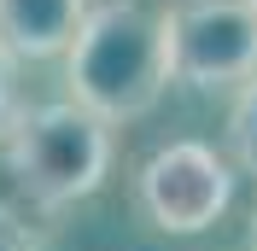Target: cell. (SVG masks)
<instances>
[{
  "instance_id": "6da1fadb",
  "label": "cell",
  "mask_w": 257,
  "mask_h": 251,
  "mask_svg": "<svg viewBox=\"0 0 257 251\" xmlns=\"http://www.w3.org/2000/svg\"><path fill=\"white\" fill-rule=\"evenodd\" d=\"M64 82L99 123H141L170 88L164 0H94L76 41L64 47Z\"/></svg>"
},
{
  "instance_id": "9c48e42d",
  "label": "cell",
  "mask_w": 257,
  "mask_h": 251,
  "mask_svg": "<svg viewBox=\"0 0 257 251\" xmlns=\"http://www.w3.org/2000/svg\"><path fill=\"white\" fill-rule=\"evenodd\" d=\"M245 245H251V251H257V210H251V234H245Z\"/></svg>"
},
{
  "instance_id": "52a82bcc",
  "label": "cell",
  "mask_w": 257,
  "mask_h": 251,
  "mask_svg": "<svg viewBox=\"0 0 257 251\" xmlns=\"http://www.w3.org/2000/svg\"><path fill=\"white\" fill-rule=\"evenodd\" d=\"M0 251H47V245H41V234L18 216L12 204H0Z\"/></svg>"
},
{
  "instance_id": "8992f818",
  "label": "cell",
  "mask_w": 257,
  "mask_h": 251,
  "mask_svg": "<svg viewBox=\"0 0 257 251\" xmlns=\"http://www.w3.org/2000/svg\"><path fill=\"white\" fill-rule=\"evenodd\" d=\"M228 158L257 175V76L234 88V105H228Z\"/></svg>"
},
{
  "instance_id": "3957f363",
  "label": "cell",
  "mask_w": 257,
  "mask_h": 251,
  "mask_svg": "<svg viewBox=\"0 0 257 251\" xmlns=\"http://www.w3.org/2000/svg\"><path fill=\"white\" fill-rule=\"evenodd\" d=\"M164 59L181 88H240L257 76L251 0H164Z\"/></svg>"
},
{
  "instance_id": "30bf717a",
  "label": "cell",
  "mask_w": 257,
  "mask_h": 251,
  "mask_svg": "<svg viewBox=\"0 0 257 251\" xmlns=\"http://www.w3.org/2000/svg\"><path fill=\"white\" fill-rule=\"evenodd\" d=\"M251 6H257V0H251Z\"/></svg>"
},
{
  "instance_id": "277c9868",
  "label": "cell",
  "mask_w": 257,
  "mask_h": 251,
  "mask_svg": "<svg viewBox=\"0 0 257 251\" xmlns=\"http://www.w3.org/2000/svg\"><path fill=\"white\" fill-rule=\"evenodd\" d=\"M135 204L158 234H205L234 204V164L205 141H170L135 170Z\"/></svg>"
},
{
  "instance_id": "ba28073f",
  "label": "cell",
  "mask_w": 257,
  "mask_h": 251,
  "mask_svg": "<svg viewBox=\"0 0 257 251\" xmlns=\"http://www.w3.org/2000/svg\"><path fill=\"white\" fill-rule=\"evenodd\" d=\"M12 70L18 64L0 53V135H6V123H12V111H18V88H12Z\"/></svg>"
},
{
  "instance_id": "5b68a950",
  "label": "cell",
  "mask_w": 257,
  "mask_h": 251,
  "mask_svg": "<svg viewBox=\"0 0 257 251\" xmlns=\"http://www.w3.org/2000/svg\"><path fill=\"white\" fill-rule=\"evenodd\" d=\"M94 0H0V53L6 59H59L76 41Z\"/></svg>"
},
{
  "instance_id": "7a4b0ae2",
  "label": "cell",
  "mask_w": 257,
  "mask_h": 251,
  "mask_svg": "<svg viewBox=\"0 0 257 251\" xmlns=\"http://www.w3.org/2000/svg\"><path fill=\"white\" fill-rule=\"evenodd\" d=\"M0 152H6L12 181L30 193V204L64 210V204L105 187L117 158V129L99 123L94 111H82L76 99L18 105L6 135H0Z\"/></svg>"
}]
</instances>
